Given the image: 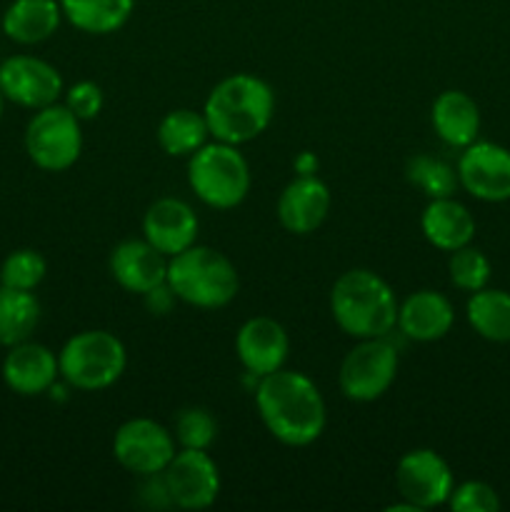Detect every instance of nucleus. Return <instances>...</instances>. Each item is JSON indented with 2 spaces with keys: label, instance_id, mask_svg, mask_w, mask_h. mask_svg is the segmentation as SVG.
Segmentation results:
<instances>
[{
  "label": "nucleus",
  "instance_id": "nucleus-15",
  "mask_svg": "<svg viewBox=\"0 0 510 512\" xmlns=\"http://www.w3.org/2000/svg\"><path fill=\"white\" fill-rule=\"evenodd\" d=\"M143 238L160 253L173 258L183 253L198 238V215L185 200L160 198L145 210Z\"/></svg>",
  "mask_w": 510,
  "mask_h": 512
},
{
  "label": "nucleus",
  "instance_id": "nucleus-6",
  "mask_svg": "<svg viewBox=\"0 0 510 512\" xmlns=\"http://www.w3.org/2000/svg\"><path fill=\"white\" fill-rule=\"evenodd\" d=\"M125 365V345L108 330H83L73 335L58 355L60 378L85 393H98L118 383Z\"/></svg>",
  "mask_w": 510,
  "mask_h": 512
},
{
  "label": "nucleus",
  "instance_id": "nucleus-11",
  "mask_svg": "<svg viewBox=\"0 0 510 512\" xmlns=\"http://www.w3.org/2000/svg\"><path fill=\"white\" fill-rule=\"evenodd\" d=\"M175 508L205 510L218 500L220 470L208 450L183 448L163 470Z\"/></svg>",
  "mask_w": 510,
  "mask_h": 512
},
{
  "label": "nucleus",
  "instance_id": "nucleus-1",
  "mask_svg": "<svg viewBox=\"0 0 510 512\" xmlns=\"http://www.w3.org/2000/svg\"><path fill=\"white\" fill-rule=\"evenodd\" d=\"M255 405L263 425L278 443L305 448L325 430V400L318 385L295 370H275L258 378Z\"/></svg>",
  "mask_w": 510,
  "mask_h": 512
},
{
  "label": "nucleus",
  "instance_id": "nucleus-17",
  "mask_svg": "<svg viewBox=\"0 0 510 512\" xmlns=\"http://www.w3.org/2000/svg\"><path fill=\"white\" fill-rule=\"evenodd\" d=\"M330 190L315 175H298L278 198V220L288 233L308 235L325 223L330 213Z\"/></svg>",
  "mask_w": 510,
  "mask_h": 512
},
{
  "label": "nucleus",
  "instance_id": "nucleus-7",
  "mask_svg": "<svg viewBox=\"0 0 510 512\" xmlns=\"http://www.w3.org/2000/svg\"><path fill=\"white\" fill-rule=\"evenodd\" d=\"M25 150L40 170L63 173L73 168L83 153L80 120L65 105H45L25 128Z\"/></svg>",
  "mask_w": 510,
  "mask_h": 512
},
{
  "label": "nucleus",
  "instance_id": "nucleus-32",
  "mask_svg": "<svg viewBox=\"0 0 510 512\" xmlns=\"http://www.w3.org/2000/svg\"><path fill=\"white\" fill-rule=\"evenodd\" d=\"M65 108L83 123V120H93L95 115L103 110V90L100 85L90 83V80H80L73 88L65 93Z\"/></svg>",
  "mask_w": 510,
  "mask_h": 512
},
{
  "label": "nucleus",
  "instance_id": "nucleus-28",
  "mask_svg": "<svg viewBox=\"0 0 510 512\" xmlns=\"http://www.w3.org/2000/svg\"><path fill=\"white\" fill-rule=\"evenodd\" d=\"M48 273V263L33 248L13 250L0 265V285L15 290H35Z\"/></svg>",
  "mask_w": 510,
  "mask_h": 512
},
{
  "label": "nucleus",
  "instance_id": "nucleus-13",
  "mask_svg": "<svg viewBox=\"0 0 510 512\" xmlns=\"http://www.w3.org/2000/svg\"><path fill=\"white\" fill-rule=\"evenodd\" d=\"M0 90L5 100L40 110L58 103L63 95V78L58 70L35 55H13L0 63Z\"/></svg>",
  "mask_w": 510,
  "mask_h": 512
},
{
  "label": "nucleus",
  "instance_id": "nucleus-30",
  "mask_svg": "<svg viewBox=\"0 0 510 512\" xmlns=\"http://www.w3.org/2000/svg\"><path fill=\"white\" fill-rule=\"evenodd\" d=\"M173 438L188 450H208L218 438V423L205 408H185L175 418Z\"/></svg>",
  "mask_w": 510,
  "mask_h": 512
},
{
  "label": "nucleus",
  "instance_id": "nucleus-36",
  "mask_svg": "<svg viewBox=\"0 0 510 512\" xmlns=\"http://www.w3.org/2000/svg\"><path fill=\"white\" fill-rule=\"evenodd\" d=\"M3 100H5V95H3V90H0V115H3Z\"/></svg>",
  "mask_w": 510,
  "mask_h": 512
},
{
  "label": "nucleus",
  "instance_id": "nucleus-22",
  "mask_svg": "<svg viewBox=\"0 0 510 512\" xmlns=\"http://www.w3.org/2000/svg\"><path fill=\"white\" fill-rule=\"evenodd\" d=\"M60 18L58 0H13L3 15V33L20 45L43 43L58 30Z\"/></svg>",
  "mask_w": 510,
  "mask_h": 512
},
{
  "label": "nucleus",
  "instance_id": "nucleus-34",
  "mask_svg": "<svg viewBox=\"0 0 510 512\" xmlns=\"http://www.w3.org/2000/svg\"><path fill=\"white\" fill-rule=\"evenodd\" d=\"M173 300H175V295H173V290L168 288V283H163L160 288L145 293V303H148V308L153 310V315L168 313L170 305H173Z\"/></svg>",
  "mask_w": 510,
  "mask_h": 512
},
{
  "label": "nucleus",
  "instance_id": "nucleus-19",
  "mask_svg": "<svg viewBox=\"0 0 510 512\" xmlns=\"http://www.w3.org/2000/svg\"><path fill=\"white\" fill-rule=\"evenodd\" d=\"M455 323V310L443 293L418 290L398 305V330L415 343L445 338Z\"/></svg>",
  "mask_w": 510,
  "mask_h": 512
},
{
  "label": "nucleus",
  "instance_id": "nucleus-33",
  "mask_svg": "<svg viewBox=\"0 0 510 512\" xmlns=\"http://www.w3.org/2000/svg\"><path fill=\"white\" fill-rule=\"evenodd\" d=\"M138 498H140V503L148 505V508H155V510H165L173 505V498H170V490H168V483H165L163 473L143 475Z\"/></svg>",
  "mask_w": 510,
  "mask_h": 512
},
{
  "label": "nucleus",
  "instance_id": "nucleus-16",
  "mask_svg": "<svg viewBox=\"0 0 510 512\" xmlns=\"http://www.w3.org/2000/svg\"><path fill=\"white\" fill-rule=\"evenodd\" d=\"M110 275L128 293L145 295L168 280V255L148 240H123L110 253Z\"/></svg>",
  "mask_w": 510,
  "mask_h": 512
},
{
  "label": "nucleus",
  "instance_id": "nucleus-26",
  "mask_svg": "<svg viewBox=\"0 0 510 512\" xmlns=\"http://www.w3.org/2000/svg\"><path fill=\"white\" fill-rule=\"evenodd\" d=\"M210 128L203 113H195L190 108L170 110L158 125V145L165 155L183 158L200 150L208 140Z\"/></svg>",
  "mask_w": 510,
  "mask_h": 512
},
{
  "label": "nucleus",
  "instance_id": "nucleus-10",
  "mask_svg": "<svg viewBox=\"0 0 510 512\" xmlns=\"http://www.w3.org/2000/svg\"><path fill=\"white\" fill-rule=\"evenodd\" d=\"M395 488L403 500L418 510L438 508L448 503L453 493V473L450 465L435 450L418 448L405 453L395 468Z\"/></svg>",
  "mask_w": 510,
  "mask_h": 512
},
{
  "label": "nucleus",
  "instance_id": "nucleus-2",
  "mask_svg": "<svg viewBox=\"0 0 510 512\" xmlns=\"http://www.w3.org/2000/svg\"><path fill=\"white\" fill-rule=\"evenodd\" d=\"M275 95L265 80L238 73L223 78L205 100L210 135L220 143L243 145L265 133L273 120Z\"/></svg>",
  "mask_w": 510,
  "mask_h": 512
},
{
  "label": "nucleus",
  "instance_id": "nucleus-20",
  "mask_svg": "<svg viewBox=\"0 0 510 512\" xmlns=\"http://www.w3.org/2000/svg\"><path fill=\"white\" fill-rule=\"evenodd\" d=\"M425 240L438 250L453 253L465 248L475 238V218L463 203L450 195V198H433L420 218Z\"/></svg>",
  "mask_w": 510,
  "mask_h": 512
},
{
  "label": "nucleus",
  "instance_id": "nucleus-27",
  "mask_svg": "<svg viewBox=\"0 0 510 512\" xmlns=\"http://www.w3.org/2000/svg\"><path fill=\"white\" fill-rule=\"evenodd\" d=\"M405 175L413 185H418L430 200L433 198H450L455 188L460 185L458 170L450 168L445 160L433 158V155H413L405 165Z\"/></svg>",
  "mask_w": 510,
  "mask_h": 512
},
{
  "label": "nucleus",
  "instance_id": "nucleus-18",
  "mask_svg": "<svg viewBox=\"0 0 510 512\" xmlns=\"http://www.w3.org/2000/svg\"><path fill=\"white\" fill-rule=\"evenodd\" d=\"M58 375L60 368L53 350L40 343H30V340L13 345L3 360L5 385L23 398L48 393Z\"/></svg>",
  "mask_w": 510,
  "mask_h": 512
},
{
  "label": "nucleus",
  "instance_id": "nucleus-9",
  "mask_svg": "<svg viewBox=\"0 0 510 512\" xmlns=\"http://www.w3.org/2000/svg\"><path fill=\"white\" fill-rule=\"evenodd\" d=\"M113 455L125 470L143 475L163 473L175 455V438L168 428L150 418H133L118 428Z\"/></svg>",
  "mask_w": 510,
  "mask_h": 512
},
{
  "label": "nucleus",
  "instance_id": "nucleus-4",
  "mask_svg": "<svg viewBox=\"0 0 510 512\" xmlns=\"http://www.w3.org/2000/svg\"><path fill=\"white\" fill-rule=\"evenodd\" d=\"M168 288L183 303L203 310L225 308L238 295L235 265L220 250L190 245L168 260Z\"/></svg>",
  "mask_w": 510,
  "mask_h": 512
},
{
  "label": "nucleus",
  "instance_id": "nucleus-31",
  "mask_svg": "<svg viewBox=\"0 0 510 512\" xmlns=\"http://www.w3.org/2000/svg\"><path fill=\"white\" fill-rule=\"evenodd\" d=\"M448 505L455 512H498L500 498L498 493H495V488H490L488 483L468 480V483L453 488Z\"/></svg>",
  "mask_w": 510,
  "mask_h": 512
},
{
  "label": "nucleus",
  "instance_id": "nucleus-23",
  "mask_svg": "<svg viewBox=\"0 0 510 512\" xmlns=\"http://www.w3.org/2000/svg\"><path fill=\"white\" fill-rule=\"evenodd\" d=\"M63 18L90 35H108L130 20L135 0H58Z\"/></svg>",
  "mask_w": 510,
  "mask_h": 512
},
{
  "label": "nucleus",
  "instance_id": "nucleus-14",
  "mask_svg": "<svg viewBox=\"0 0 510 512\" xmlns=\"http://www.w3.org/2000/svg\"><path fill=\"white\" fill-rule=\"evenodd\" d=\"M290 350V338L278 320L258 315L240 325L235 335V353L248 375L263 378L285 365Z\"/></svg>",
  "mask_w": 510,
  "mask_h": 512
},
{
  "label": "nucleus",
  "instance_id": "nucleus-5",
  "mask_svg": "<svg viewBox=\"0 0 510 512\" xmlns=\"http://www.w3.org/2000/svg\"><path fill=\"white\" fill-rule=\"evenodd\" d=\"M188 183L210 208H238L250 193V165L238 145L215 140L190 155Z\"/></svg>",
  "mask_w": 510,
  "mask_h": 512
},
{
  "label": "nucleus",
  "instance_id": "nucleus-35",
  "mask_svg": "<svg viewBox=\"0 0 510 512\" xmlns=\"http://www.w3.org/2000/svg\"><path fill=\"white\" fill-rule=\"evenodd\" d=\"M315 168H318V160H315L310 153H303L298 160H295V170H298L300 175H313Z\"/></svg>",
  "mask_w": 510,
  "mask_h": 512
},
{
  "label": "nucleus",
  "instance_id": "nucleus-29",
  "mask_svg": "<svg viewBox=\"0 0 510 512\" xmlns=\"http://www.w3.org/2000/svg\"><path fill=\"white\" fill-rule=\"evenodd\" d=\"M448 273L455 288L465 290V293H475V290L485 288L490 280V260L480 253L478 248H458L450 253Z\"/></svg>",
  "mask_w": 510,
  "mask_h": 512
},
{
  "label": "nucleus",
  "instance_id": "nucleus-12",
  "mask_svg": "<svg viewBox=\"0 0 510 512\" xmlns=\"http://www.w3.org/2000/svg\"><path fill=\"white\" fill-rule=\"evenodd\" d=\"M458 180L473 198L505 203L510 200V150L488 140H475L460 155Z\"/></svg>",
  "mask_w": 510,
  "mask_h": 512
},
{
  "label": "nucleus",
  "instance_id": "nucleus-25",
  "mask_svg": "<svg viewBox=\"0 0 510 512\" xmlns=\"http://www.w3.org/2000/svg\"><path fill=\"white\" fill-rule=\"evenodd\" d=\"M40 323V303L33 290H15L0 285V345L13 348L25 343Z\"/></svg>",
  "mask_w": 510,
  "mask_h": 512
},
{
  "label": "nucleus",
  "instance_id": "nucleus-24",
  "mask_svg": "<svg viewBox=\"0 0 510 512\" xmlns=\"http://www.w3.org/2000/svg\"><path fill=\"white\" fill-rule=\"evenodd\" d=\"M468 323L480 338L490 343H510V293L480 288L468 300Z\"/></svg>",
  "mask_w": 510,
  "mask_h": 512
},
{
  "label": "nucleus",
  "instance_id": "nucleus-3",
  "mask_svg": "<svg viewBox=\"0 0 510 512\" xmlns=\"http://www.w3.org/2000/svg\"><path fill=\"white\" fill-rule=\"evenodd\" d=\"M330 313L335 325L350 338H385L398 325V298L378 273L353 268L335 280Z\"/></svg>",
  "mask_w": 510,
  "mask_h": 512
},
{
  "label": "nucleus",
  "instance_id": "nucleus-21",
  "mask_svg": "<svg viewBox=\"0 0 510 512\" xmlns=\"http://www.w3.org/2000/svg\"><path fill=\"white\" fill-rule=\"evenodd\" d=\"M430 120L438 138L453 148H468L478 140L480 108L463 90H443L435 98Z\"/></svg>",
  "mask_w": 510,
  "mask_h": 512
},
{
  "label": "nucleus",
  "instance_id": "nucleus-8",
  "mask_svg": "<svg viewBox=\"0 0 510 512\" xmlns=\"http://www.w3.org/2000/svg\"><path fill=\"white\" fill-rule=\"evenodd\" d=\"M398 375V350L385 338L358 340L340 363V390L353 403H373L383 398Z\"/></svg>",
  "mask_w": 510,
  "mask_h": 512
}]
</instances>
